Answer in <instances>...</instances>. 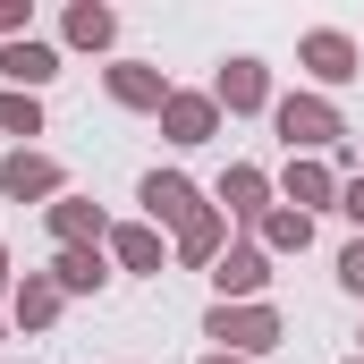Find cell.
<instances>
[{
  "mask_svg": "<svg viewBox=\"0 0 364 364\" xmlns=\"http://www.w3.org/2000/svg\"><path fill=\"white\" fill-rule=\"evenodd\" d=\"M0 127H17V136H34L43 119H34V102H26V93H0Z\"/></svg>",
  "mask_w": 364,
  "mask_h": 364,
  "instance_id": "17",
  "label": "cell"
},
{
  "mask_svg": "<svg viewBox=\"0 0 364 364\" xmlns=\"http://www.w3.org/2000/svg\"><path fill=\"white\" fill-rule=\"evenodd\" d=\"M203 331H212V339H229V348H272V339H279V322L263 314V305H237V314L220 305V314H212Z\"/></svg>",
  "mask_w": 364,
  "mask_h": 364,
  "instance_id": "2",
  "label": "cell"
},
{
  "mask_svg": "<svg viewBox=\"0 0 364 364\" xmlns=\"http://www.w3.org/2000/svg\"><path fill=\"white\" fill-rule=\"evenodd\" d=\"M212 246H220V220H212V212H203V220H195V229H186V255H212Z\"/></svg>",
  "mask_w": 364,
  "mask_h": 364,
  "instance_id": "20",
  "label": "cell"
},
{
  "mask_svg": "<svg viewBox=\"0 0 364 364\" xmlns=\"http://www.w3.org/2000/svg\"><path fill=\"white\" fill-rule=\"evenodd\" d=\"M339 212H348V220H364V178L348 186V203H339Z\"/></svg>",
  "mask_w": 364,
  "mask_h": 364,
  "instance_id": "22",
  "label": "cell"
},
{
  "mask_svg": "<svg viewBox=\"0 0 364 364\" xmlns=\"http://www.w3.org/2000/svg\"><path fill=\"white\" fill-rule=\"evenodd\" d=\"M339 279H348V288L364 296V246H348V255H339Z\"/></svg>",
  "mask_w": 364,
  "mask_h": 364,
  "instance_id": "21",
  "label": "cell"
},
{
  "mask_svg": "<svg viewBox=\"0 0 364 364\" xmlns=\"http://www.w3.org/2000/svg\"><path fill=\"white\" fill-rule=\"evenodd\" d=\"M60 288H102V255L68 246V255H60Z\"/></svg>",
  "mask_w": 364,
  "mask_h": 364,
  "instance_id": "11",
  "label": "cell"
},
{
  "mask_svg": "<svg viewBox=\"0 0 364 364\" xmlns=\"http://www.w3.org/2000/svg\"><path fill=\"white\" fill-rule=\"evenodd\" d=\"M0 186H9V195H51L60 170H51L43 153H17V161H0Z\"/></svg>",
  "mask_w": 364,
  "mask_h": 364,
  "instance_id": "5",
  "label": "cell"
},
{
  "mask_svg": "<svg viewBox=\"0 0 364 364\" xmlns=\"http://www.w3.org/2000/svg\"><path fill=\"white\" fill-rule=\"evenodd\" d=\"M51 68H60V60H51L43 43H9V51H0V77H17V85H43Z\"/></svg>",
  "mask_w": 364,
  "mask_h": 364,
  "instance_id": "6",
  "label": "cell"
},
{
  "mask_svg": "<svg viewBox=\"0 0 364 364\" xmlns=\"http://www.w3.org/2000/svg\"><path fill=\"white\" fill-rule=\"evenodd\" d=\"M220 102H229V110H255V102H263V68H255V60H229V68H220Z\"/></svg>",
  "mask_w": 364,
  "mask_h": 364,
  "instance_id": "7",
  "label": "cell"
},
{
  "mask_svg": "<svg viewBox=\"0 0 364 364\" xmlns=\"http://www.w3.org/2000/svg\"><path fill=\"white\" fill-rule=\"evenodd\" d=\"M170 136L178 144H203L212 136V102H170Z\"/></svg>",
  "mask_w": 364,
  "mask_h": 364,
  "instance_id": "10",
  "label": "cell"
},
{
  "mask_svg": "<svg viewBox=\"0 0 364 364\" xmlns=\"http://www.w3.org/2000/svg\"><path fill=\"white\" fill-rule=\"evenodd\" d=\"M68 43H110V9H77L68 17Z\"/></svg>",
  "mask_w": 364,
  "mask_h": 364,
  "instance_id": "15",
  "label": "cell"
},
{
  "mask_svg": "<svg viewBox=\"0 0 364 364\" xmlns=\"http://www.w3.org/2000/svg\"><path fill=\"white\" fill-rule=\"evenodd\" d=\"M212 364H246V356H212Z\"/></svg>",
  "mask_w": 364,
  "mask_h": 364,
  "instance_id": "23",
  "label": "cell"
},
{
  "mask_svg": "<svg viewBox=\"0 0 364 364\" xmlns=\"http://www.w3.org/2000/svg\"><path fill=\"white\" fill-rule=\"evenodd\" d=\"M110 93H119V102H144V110H161V102H170L161 77H153V68H136V60H127V68H110Z\"/></svg>",
  "mask_w": 364,
  "mask_h": 364,
  "instance_id": "8",
  "label": "cell"
},
{
  "mask_svg": "<svg viewBox=\"0 0 364 364\" xmlns=\"http://www.w3.org/2000/svg\"><path fill=\"white\" fill-rule=\"evenodd\" d=\"M220 203H229V212H255V203H263V178H255V170H229V178H220Z\"/></svg>",
  "mask_w": 364,
  "mask_h": 364,
  "instance_id": "12",
  "label": "cell"
},
{
  "mask_svg": "<svg viewBox=\"0 0 364 364\" xmlns=\"http://www.w3.org/2000/svg\"><path fill=\"white\" fill-rule=\"evenodd\" d=\"M220 288H229V296H246V288H263V255H255V246H229V255H220Z\"/></svg>",
  "mask_w": 364,
  "mask_h": 364,
  "instance_id": "9",
  "label": "cell"
},
{
  "mask_svg": "<svg viewBox=\"0 0 364 364\" xmlns=\"http://www.w3.org/2000/svg\"><path fill=\"white\" fill-rule=\"evenodd\" d=\"M0 279H9V272H0Z\"/></svg>",
  "mask_w": 364,
  "mask_h": 364,
  "instance_id": "24",
  "label": "cell"
},
{
  "mask_svg": "<svg viewBox=\"0 0 364 364\" xmlns=\"http://www.w3.org/2000/svg\"><path fill=\"white\" fill-rule=\"evenodd\" d=\"M51 305H60V296H51L43 279H26V296H17V314H26V322H51Z\"/></svg>",
  "mask_w": 364,
  "mask_h": 364,
  "instance_id": "18",
  "label": "cell"
},
{
  "mask_svg": "<svg viewBox=\"0 0 364 364\" xmlns=\"http://www.w3.org/2000/svg\"><path fill=\"white\" fill-rule=\"evenodd\" d=\"M288 195H296V203H322V195H331V178H322L314 161H296V170H288Z\"/></svg>",
  "mask_w": 364,
  "mask_h": 364,
  "instance_id": "16",
  "label": "cell"
},
{
  "mask_svg": "<svg viewBox=\"0 0 364 364\" xmlns=\"http://www.w3.org/2000/svg\"><path fill=\"white\" fill-rule=\"evenodd\" d=\"M279 136H288V144H331V136H339V119H331V102L288 93V102H279Z\"/></svg>",
  "mask_w": 364,
  "mask_h": 364,
  "instance_id": "1",
  "label": "cell"
},
{
  "mask_svg": "<svg viewBox=\"0 0 364 364\" xmlns=\"http://www.w3.org/2000/svg\"><path fill=\"white\" fill-rule=\"evenodd\" d=\"M144 212H153V220H178V229H195V220H203L186 178H144Z\"/></svg>",
  "mask_w": 364,
  "mask_h": 364,
  "instance_id": "3",
  "label": "cell"
},
{
  "mask_svg": "<svg viewBox=\"0 0 364 364\" xmlns=\"http://www.w3.org/2000/svg\"><path fill=\"white\" fill-rule=\"evenodd\" d=\"M305 68H314L322 85H348V77H356V51H348V34H314V43H305Z\"/></svg>",
  "mask_w": 364,
  "mask_h": 364,
  "instance_id": "4",
  "label": "cell"
},
{
  "mask_svg": "<svg viewBox=\"0 0 364 364\" xmlns=\"http://www.w3.org/2000/svg\"><path fill=\"white\" fill-rule=\"evenodd\" d=\"M119 255H127L136 272H153V263H161V246H153V229H119Z\"/></svg>",
  "mask_w": 364,
  "mask_h": 364,
  "instance_id": "14",
  "label": "cell"
},
{
  "mask_svg": "<svg viewBox=\"0 0 364 364\" xmlns=\"http://www.w3.org/2000/svg\"><path fill=\"white\" fill-rule=\"evenodd\" d=\"M51 220H60V237H102V212L93 203H60Z\"/></svg>",
  "mask_w": 364,
  "mask_h": 364,
  "instance_id": "13",
  "label": "cell"
},
{
  "mask_svg": "<svg viewBox=\"0 0 364 364\" xmlns=\"http://www.w3.org/2000/svg\"><path fill=\"white\" fill-rule=\"evenodd\" d=\"M263 229H272V246H305V212H272Z\"/></svg>",
  "mask_w": 364,
  "mask_h": 364,
  "instance_id": "19",
  "label": "cell"
}]
</instances>
